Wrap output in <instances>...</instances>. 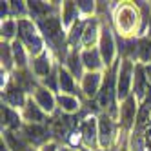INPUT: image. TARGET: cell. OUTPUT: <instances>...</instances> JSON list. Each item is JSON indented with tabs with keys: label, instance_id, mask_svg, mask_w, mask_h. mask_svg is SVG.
Listing matches in <instances>:
<instances>
[{
	"label": "cell",
	"instance_id": "28",
	"mask_svg": "<svg viewBox=\"0 0 151 151\" xmlns=\"http://www.w3.org/2000/svg\"><path fill=\"white\" fill-rule=\"evenodd\" d=\"M77 7L84 18H91L96 17V2H91V0H78Z\"/></svg>",
	"mask_w": 151,
	"mask_h": 151
},
{
	"label": "cell",
	"instance_id": "7",
	"mask_svg": "<svg viewBox=\"0 0 151 151\" xmlns=\"http://www.w3.org/2000/svg\"><path fill=\"white\" fill-rule=\"evenodd\" d=\"M78 131L82 137V151H100L99 144V116L88 115L78 124Z\"/></svg>",
	"mask_w": 151,
	"mask_h": 151
},
{
	"label": "cell",
	"instance_id": "1",
	"mask_svg": "<svg viewBox=\"0 0 151 151\" xmlns=\"http://www.w3.org/2000/svg\"><path fill=\"white\" fill-rule=\"evenodd\" d=\"M147 15L151 17V6L147 2H113L109 24L113 27L115 37L120 38H140L146 37L149 27Z\"/></svg>",
	"mask_w": 151,
	"mask_h": 151
},
{
	"label": "cell",
	"instance_id": "4",
	"mask_svg": "<svg viewBox=\"0 0 151 151\" xmlns=\"http://www.w3.org/2000/svg\"><path fill=\"white\" fill-rule=\"evenodd\" d=\"M138 100L135 96H127L124 102L118 106V127H120V138L122 142H127L129 133L133 131L135 122H137V115H138Z\"/></svg>",
	"mask_w": 151,
	"mask_h": 151
},
{
	"label": "cell",
	"instance_id": "31",
	"mask_svg": "<svg viewBox=\"0 0 151 151\" xmlns=\"http://www.w3.org/2000/svg\"><path fill=\"white\" fill-rule=\"evenodd\" d=\"M58 146H60V144H57L55 140H53V142H47L46 146H42L38 151H58Z\"/></svg>",
	"mask_w": 151,
	"mask_h": 151
},
{
	"label": "cell",
	"instance_id": "30",
	"mask_svg": "<svg viewBox=\"0 0 151 151\" xmlns=\"http://www.w3.org/2000/svg\"><path fill=\"white\" fill-rule=\"evenodd\" d=\"M0 18L2 20L11 18V7H9V2H0Z\"/></svg>",
	"mask_w": 151,
	"mask_h": 151
},
{
	"label": "cell",
	"instance_id": "33",
	"mask_svg": "<svg viewBox=\"0 0 151 151\" xmlns=\"http://www.w3.org/2000/svg\"><path fill=\"white\" fill-rule=\"evenodd\" d=\"M146 68V75H147V80H149V84H151V64H147V66H144Z\"/></svg>",
	"mask_w": 151,
	"mask_h": 151
},
{
	"label": "cell",
	"instance_id": "27",
	"mask_svg": "<svg viewBox=\"0 0 151 151\" xmlns=\"http://www.w3.org/2000/svg\"><path fill=\"white\" fill-rule=\"evenodd\" d=\"M9 7H11V18H15V20L29 18L27 2H9Z\"/></svg>",
	"mask_w": 151,
	"mask_h": 151
},
{
	"label": "cell",
	"instance_id": "12",
	"mask_svg": "<svg viewBox=\"0 0 151 151\" xmlns=\"http://www.w3.org/2000/svg\"><path fill=\"white\" fill-rule=\"evenodd\" d=\"M58 89H60V93H64V95L78 96L82 102H86L84 95H82V91H80V84L77 82V78H75L64 66H58Z\"/></svg>",
	"mask_w": 151,
	"mask_h": 151
},
{
	"label": "cell",
	"instance_id": "15",
	"mask_svg": "<svg viewBox=\"0 0 151 151\" xmlns=\"http://www.w3.org/2000/svg\"><path fill=\"white\" fill-rule=\"evenodd\" d=\"M151 84L147 80L146 68L144 64H135V77H133V96L138 100V104H142L146 100V96L149 93Z\"/></svg>",
	"mask_w": 151,
	"mask_h": 151
},
{
	"label": "cell",
	"instance_id": "9",
	"mask_svg": "<svg viewBox=\"0 0 151 151\" xmlns=\"http://www.w3.org/2000/svg\"><path fill=\"white\" fill-rule=\"evenodd\" d=\"M57 66H60V64L55 60V57L51 55L49 49H46L42 55L31 58V62H29V69L33 71V75L38 80H44L46 77H49V75L55 71Z\"/></svg>",
	"mask_w": 151,
	"mask_h": 151
},
{
	"label": "cell",
	"instance_id": "20",
	"mask_svg": "<svg viewBox=\"0 0 151 151\" xmlns=\"http://www.w3.org/2000/svg\"><path fill=\"white\" fill-rule=\"evenodd\" d=\"M64 68H66L77 82L80 84L82 77L86 75V69H84V64H82V58H80V49H69L68 57H66V62H64Z\"/></svg>",
	"mask_w": 151,
	"mask_h": 151
},
{
	"label": "cell",
	"instance_id": "13",
	"mask_svg": "<svg viewBox=\"0 0 151 151\" xmlns=\"http://www.w3.org/2000/svg\"><path fill=\"white\" fill-rule=\"evenodd\" d=\"M31 96H33V100L38 104V107H40V109L44 111L47 116H51V115L57 113V109H58V107H57V95L53 93V91H49L47 88H44V86H38Z\"/></svg>",
	"mask_w": 151,
	"mask_h": 151
},
{
	"label": "cell",
	"instance_id": "5",
	"mask_svg": "<svg viewBox=\"0 0 151 151\" xmlns=\"http://www.w3.org/2000/svg\"><path fill=\"white\" fill-rule=\"evenodd\" d=\"M102 20V18H100ZM99 51L102 55L106 69L111 68L118 60V49H116V37L113 33V27L107 20H102V31H100V40H99Z\"/></svg>",
	"mask_w": 151,
	"mask_h": 151
},
{
	"label": "cell",
	"instance_id": "23",
	"mask_svg": "<svg viewBox=\"0 0 151 151\" xmlns=\"http://www.w3.org/2000/svg\"><path fill=\"white\" fill-rule=\"evenodd\" d=\"M11 49H13V58H15V68L17 69H29V62L31 57L26 51V47L22 46L20 40H13L11 42Z\"/></svg>",
	"mask_w": 151,
	"mask_h": 151
},
{
	"label": "cell",
	"instance_id": "34",
	"mask_svg": "<svg viewBox=\"0 0 151 151\" xmlns=\"http://www.w3.org/2000/svg\"><path fill=\"white\" fill-rule=\"evenodd\" d=\"M0 151H11V149L7 147V144L4 142V140H0Z\"/></svg>",
	"mask_w": 151,
	"mask_h": 151
},
{
	"label": "cell",
	"instance_id": "22",
	"mask_svg": "<svg viewBox=\"0 0 151 151\" xmlns=\"http://www.w3.org/2000/svg\"><path fill=\"white\" fill-rule=\"evenodd\" d=\"M78 18H82L78 7H77V2H62L60 6V20H62V26L66 31L71 29V26L77 22Z\"/></svg>",
	"mask_w": 151,
	"mask_h": 151
},
{
	"label": "cell",
	"instance_id": "32",
	"mask_svg": "<svg viewBox=\"0 0 151 151\" xmlns=\"http://www.w3.org/2000/svg\"><path fill=\"white\" fill-rule=\"evenodd\" d=\"M58 151H82V149H75V147H71V146L60 144V146H58Z\"/></svg>",
	"mask_w": 151,
	"mask_h": 151
},
{
	"label": "cell",
	"instance_id": "21",
	"mask_svg": "<svg viewBox=\"0 0 151 151\" xmlns=\"http://www.w3.org/2000/svg\"><path fill=\"white\" fill-rule=\"evenodd\" d=\"M2 140L11 151H38L20 135V131H2Z\"/></svg>",
	"mask_w": 151,
	"mask_h": 151
},
{
	"label": "cell",
	"instance_id": "3",
	"mask_svg": "<svg viewBox=\"0 0 151 151\" xmlns=\"http://www.w3.org/2000/svg\"><path fill=\"white\" fill-rule=\"evenodd\" d=\"M99 144L100 149H111L116 146H124L127 142H122L120 138V127L118 120L107 113H99Z\"/></svg>",
	"mask_w": 151,
	"mask_h": 151
},
{
	"label": "cell",
	"instance_id": "6",
	"mask_svg": "<svg viewBox=\"0 0 151 151\" xmlns=\"http://www.w3.org/2000/svg\"><path fill=\"white\" fill-rule=\"evenodd\" d=\"M133 77H135V62L120 58L116 75V99L118 102H124L127 96L133 95Z\"/></svg>",
	"mask_w": 151,
	"mask_h": 151
},
{
	"label": "cell",
	"instance_id": "17",
	"mask_svg": "<svg viewBox=\"0 0 151 151\" xmlns=\"http://www.w3.org/2000/svg\"><path fill=\"white\" fill-rule=\"evenodd\" d=\"M20 115H22L24 124H47V120H49V116L38 107V104L33 100V96L27 99V102L22 107Z\"/></svg>",
	"mask_w": 151,
	"mask_h": 151
},
{
	"label": "cell",
	"instance_id": "2",
	"mask_svg": "<svg viewBox=\"0 0 151 151\" xmlns=\"http://www.w3.org/2000/svg\"><path fill=\"white\" fill-rule=\"evenodd\" d=\"M17 24H18V35H17V40L22 42V46H24L26 51L29 53V57L35 58V57L42 55V53H44L47 47H46L44 37H42L38 26H37L31 18L17 20Z\"/></svg>",
	"mask_w": 151,
	"mask_h": 151
},
{
	"label": "cell",
	"instance_id": "29",
	"mask_svg": "<svg viewBox=\"0 0 151 151\" xmlns=\"http://www.w3.org/2000/svg\"><path fill=\"white\" fill-rule=\"evenodd\" d=\"M40 86L47 88L49 91H53L55 95H58V93H60V89H58V66L55 68V71H53L49 77H46L44 80H40Z\"/></svg>",
	"mask_w": 151,
	"mask_h": 151
},
{
	"label": "cell",
	"instance_id": "25",
	"mask_svg": "<svg viewBox=\"0 0 151 151\" xmlns=\"http://www.w3.org/2000/svg\"><path fill=\"white\" fill-rule=\"evenodd\" d=\"M0 35H2V42H9L11 44L13 40H17V35H18L17 20L15 18L2 20V24H0Z\"/></svg>",
	"mask_w": 151,
	"mask_h": 151
},
{
	"label": "cell",
	"instance_id": "10",
	"mask_svg": "<svg viewBox=\"0 0 151 151\" xmlns=\"http://www.w3.org/2000/svg\"><path fill=\"white\" fill-rule=\"evenodd\" d=\"M27 99H29V95L20 88V86H17L13 82V78L2 89V104L13 107V109H17V111H22V107L26 106Z\"/></svg>",
	"mask_w": 151,
	"mask_h": 151
},
{
	"label": "cell",
	"instance_id": "8",
	"mask_svg": "<svg viewBox=\"0 0 151 151\" xmlns=\"http://www.w3.org/2000/svg\"><path fill=\"white\" fill-rule=\"evenodd\" d=\"M20 135H22L35 149H40L47 142H53L49 124H24L22 129H20Z\"/></svg>",
	"mask_w": 151,
	"mask_h": 151
},
{
	"label": "cell",
	"instance_id": "19",
	"mask_svg": "<svg viewBox=\"0 0 151 151\" xmlns=\"http://www.w3.org/2000/svg\"><path fill=\"white\" fill-rule=\"evenodd\" d=\"M57 107L66 115H78L82 111V107H84V102L78 99V96L58 93L57 95Z\"/></svg>",
	"mask_w": 151,
	"mask_h": 151
},
{
	"label": "cell",
	"instance_id": "16",
	"mask_svg": "<svg viewBox=\"0 0 151 151\" xmlns=\"http://www.w3.org/2000/svg\"><path fill=\"white\" fill-rule=\"evenodd\" d=\"M80 58H82L86 73H104L106 71V66H104V60H102L99 47L80 49Z\"/></svg>",
	"mask_w": 151,
	"mask_h": 151
},
{
	"label": "cell",
	"instance_id": "35",
	"mask_svg": "<svg viewBox=\"0 0 151 151\" xmlns=\"http://www.w3.org/2000/svg\"><path fill=\"white\" fill-rule=\"evenodd\" d=\"M122 146H116V147H111V149H100V151H120Z\"/></svg>",
	"mask_w": 151,
	"mask_h": 151
},
{
	"label": "cell",
	"instance_id": "14",
	"mask_svg": "<svg viewBox=\"0 0 151 151\" xmlns=\"http://www.w3.org/2000/svg\"><path fill=\"white\" fill-rule=\"evenodd\" d=\"M104 82V73H86L80 80V91L86 100H95Z\"/></svg>",
	"mask_w": 151,
	"mask_h": 151
},
{
	"label": "cell",
	"instance_id": "18",
	"mask_svg": "<svg viewBox=\"0 0 151 151\" xmlns=\"http://www.w3.org/2000/svg\"><path fill=\"white\" fill-rule=\"evenodd\" d=\"M24 126L20 111L2 104V131H20Z\"/></svg>",
	"mask_w": 151,
	"mask_h": 151
},
{
	"label": "cell",
	"instance_id": "11",
	"mask_svg": "<svg viewBox=\"0 0 151 151\" xmlns=\"http://www.w3.org/2000/svg\"><path fill=\"white\" fill-rule=\"evenodd\" d=\"M100 31H102V20H100L99 17H91V18L86 20L84 35H82V40H80V49H93V47H99Z\"/></svg>",
	"mask_w": 151,
	"mask_h": 151
},
{
	"label": "cell",
	"instance_id": "24",
	"mask_svg": "<svg viewBox=\"0 0 151 151\" xmlns=\"http://www.w3.org/2000/svg\"><path fill=\"white\" fill-rule=\"evenodd\" d=\"M137 64H151V38L146 37H140L138 38V47H137Z\"/></svg>",
	"mask_w": 151,
	"mask_h": 151
},
{
	"label": "cell",
	"instance_id": "26",
	"mask_svg": "<svg viewBox=\"0 0 151 151\" xmlns=\"http://www.w3.org/2000/svg\"><path fill=\"white\" fill-rule=\"evenodd\" d=\"M0 58H2V69L7 73H13L15 68V58H13V49L9 42H0Z\"/></svg>",
	"mask_w": 151,
	"mask_h": 151
}]
</instances>
